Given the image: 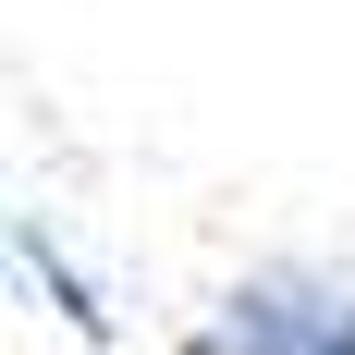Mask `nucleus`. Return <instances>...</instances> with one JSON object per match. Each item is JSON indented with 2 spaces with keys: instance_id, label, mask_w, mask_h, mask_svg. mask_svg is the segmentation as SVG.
<instances>
[{
  "instance_id": "nucleus-1",
  "label": "nucleus",
  "mask_w": 355,
  "mask_h": 355,
  "mask_svg": "<svg viewBox=\"0 0 355 355\" xmlns=\"http://www.w3.org/2000/svg\"><path fill=\"white\" fill-rule=\"evenodd\" d=\"M196 355H355V270L331 257H270L209 306Z\"/></svg>"
},
{
  "instance_id": "nucleus-2",
  "label": "nucleus",
  "mask_w": 355,
  "mask_h": 355,
  "mask_svg": "<svg viewBox=\"0 0 355 355\" xmlns=\"http://www.w3.org/2000/svg\"><path fill=\"white\" fill-rule=\"evenodd\" d=\"M12 257H25V282H49V306H62V319L73 331H86V343H98V331H110V306H98V294H86V270H73V257H62V233H49V220H12Z\"/></svg>"
}]
</instances>
